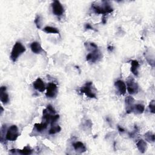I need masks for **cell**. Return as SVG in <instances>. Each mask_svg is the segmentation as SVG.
Returning <instances> with one entry per match:
<instances>
[{
    "mask_svg": "<svg viewBox=\"0 0 155 155\" xmlns=\"http://www.w3.org/2000/svg\"><path fill=\"white\" fill-rule=\"evenodd\" d=\"M101 53L98 50V48L94 49L92 52L89 53L86 56V60L87 61H91L92 63H94L98 61L100 58H101Z\"/></svg>",
    "mask_w": 155,
    "mask_h": 155,
    "instance_id": "8",
    "label": "cell"
},
{
    "mask_svg": "<svg viewBox=\"0 0 155 155\" xmlns=\"http://www.w3.org/2000/svg\"><path fill=\"white\" fill-rule=\"evenodd\" d=\"M102 23H103V24H106V23H107V19H106V16H105L104 15L103 16V18H102Z\"/></svg>",
    "mask_w": 155,
    "mask_h": 155,
    "instance_id": "29",
    "label": "cell"
},
{
    "mask_svg": "<svg viewBox=\"0 0 155 155\" xmlns=\"http://www.w3.org/2000/svg\"><path fill=\"white\" fill-rule=\"evenodd\" d=\"M118 130H119V131H120V132H121V133H123V132H124V129H123L122 127H121L120 125H118Z\"/></svg>",
    "mask_w": 155,
    "mask_h": 155,
    "instance_id": "30",
    "label": "cell"
},
{
    "mask_svg": "<svg viewBox=\"0 0 155 155\" xmlns=\"http://www.w3.org/2000/svg\"><path fill=\"white\" fill-rule=\"evenodd\" d=\"M61 130V128L60 127V125H55L52 127V128L49 130V134H56L57 133H59Z\"/></svg>",
    "mask_w": 155,
    "mask_h": 155,
    "instance_id": "23",
    "label": "cell"
},
{
    "mask_svg": "<svg viewBox=\"0 0 155 155\" xmlns=\"http://www.w3.org/2000/svg\"><path fill=\"white\" fill-rule=\"evenodd\" d=\"M3 111H4V109H3V107H1V115L2 114V113H3Z\"/></svg>",
    "mask_w": 155,
    "mask_h": 155,
    "instance_id": "31",
    "label": "cell"
},
{
    "mask_svg": "<svg viewBox=\"0 0 155 155\" xmlns=\"http://www.w3.org/2000/svg\"><path fill=\"white\" fill-rule=\"evenodd\" d=\"M17 151L21 154L24 155H28L31 154L32 153L33 150L29 147H25L23 150H17Z\"/></svg>",
    "mask_w": 155,
    "mask_h": 155,
    "instance_id": "21",
    "label": "cell"
},
{
    "mask_svg": "<svg viewBox=\"0 0 155 155\" xmlns=\"http://www.w3.org/2000/svg\"><path fill=\"white\" fill-rule=\"evenodd\" d=\"M85 28L86 29H90V30H94L92 26L90 24H86V26H85Z\"/></svg>",
    "mask_w": 155,
    "mask_h": 155,
    "instance_id": "27",
    "label": "cell"
},
{
    "mask_svg": "<svg viewBox=\"0 0 155 155\" xmlns=\"http://www.w3.org/2000/svg\"><path fill=\"white\" fill-rule=\"evenodd\" d=\"M33 85V87L36 90H38L40 92H43L46 90L45 84H44V82L43 81V80L41 78H37L34 81Z\"/></svg>",
    "mask_w": 155,
    "mask_h": 155,
    "instance_id": "10",
    "label": "cell"
},
{
    "mask_svg": "<svg viewBox=\"0 0 155 155\" xmlns=\"http://www.w3.org/2000/svg\"><path fill=\"white\" fill-rule=\"evenodd\" d=\"M57 94V86L53 83H50L47 87V92L46 95L48 98H53Z\"/></svg>",
    "mask_w": 155,
    "mask_h": 155,
    "instance_id": "9",
    "label": "cell"
},
{
    "mask_svg": "<svg viewBox=\"0 0 155 155\" xmlns=\"http://www.w3.org/2000/svg\"><path fill=\"white\" fill-rule=\"evenodd\" d=\"M134 110L137 111V113L141 114L144 111L145 107H144V105H142L141 104H137V105L134 106Z\"/></svg>",
    "mask_w": 155,
    "mask_h": 155,
    "instance_id": "22",
    "label": "cell"
},
{
    "mask_svg": "<svg viewBox=\"0 0 155 155\" xmlns=\"http://www.w3.org/2000/svg\"><path fill=\"white\" fill-rule=\"evenodd\" d=\"M47 125L48 123H40L38 124L36 123L35 124V127L36 128V130L39 132H41L43 131H44V130H46L47 127Z\"/></svg>",
    "mask_w": 155,
    "mask_h": 155,
    "instance_id": "19",
    "label": "cell"
},
{
    "mask_svg": "<svg viewBox=\"0 0 155 155\" xmlns=\"http://www.w3.org/2000/svg\"><path fill=\"white\" fill-rule=\"evenodd\" d=\"M43 31L47 33H54V34H60V31L57 28L47 26L43 29Z\"/></svg>",
    "mask_w": 155,
    "mask_h": 155,
    "instance_id": "18",
    "label": "cell"
},
{
    "mask_svg": "<svg viewBox=\"0 0 155 155\" xmlns=\"http://www.w3.org/2000/svg\"><path fill=\"white\" fill-rule=\"evenodd\" d=\"M149 108L152 113H155V101L154 100H152L150 104H149Z\"/></svg>",
    "mask_w": 155,
    "mask_h": 155,
    "instance_id": "25",
    "label": "cell"
},
{
    "mask_svg": "<svg viewBox=\"0 0 155 155\" xmlns=\"http://www.w3.org/2000/svg\"><path fill=\"white\" fill-rule=\"evenodd\" d=\"M43 118L46 120V123L48 124H51L53 125L60 118V116L58 114H55L50 112L47 108L44 109L43 112Z\"/></svg>",
    "mask_w": 155,
    "mask_h": 155,
    "instance_id": "4",
    "label": "cell"
},
{
    "mask_svg": "<svg viewBox=\"0 0 155 155\" xmlns=\"http://www.w3.org/2000/svg\"><path fill=\"white\" fill-rule=\"evenodd\" d=\"M114 86L116 88H117L120 94L123 95H124L125 94L127 90V87L124 81L121 80H118L117 81H116L114 83Z\"/></svg>",
    "mask_w": 155,
    "mask_h": 155,
    "instance_id": "12",
    "label": "cell"
},
{
    "mask_svg": "<svg viewBox=\"0 0 155 155\" xmlns=\"http://www.w3.org/2000/svg\"><path fill=\"white\" fill-rule=\"evenodd\" d=\"M52 6L53 13L56 16H60L64 13V7L59 1H54L52 3Z\"/></svg>",
    "mask_w": 155,
    "mask_h": 155,
    "instance_id": "6",
    "label": "cell"
},
{
    "mask_svg": "<svg viewBox=\"0 0 155 155\" xmlns=\"http://www.w3.org/2000/svg\"><path fill=\"white\" fill-rule=\"evenodd\" d=\"M127 89L131 94H134L138 92V86L133 78H130L127 81Z\"/></svg>",
    "mask_w": 155,
    "mask_h": 155,
    "instance_id": "7",
    "label": "cell"
},
{
    "mask_svg": "<svg viewBox=\"0 0 155 155\" xmlns=\"http://www.w3.org/2000/svg\"><path fill=\"white\" fill-rule=\"evenodd\" d=\"M131 69L130 70L132 72V73L135 75H138V67H140V63L137 60H132L131 61Z\"/></svg>",
    "mask_w": 155,
    "mask_h": 155,
    "instance_id": "16",
    "label": "cell"
},
{
    "mask_svg": "<svg viewBox=\"0 0 155 155\" xmlns=\"http://www.w3.org/2000/svg\"><path fill=\"white\" fill-rule=\"evenodd\" d=\"M134 101V98L131 96H127L125 98V104L127 105L126 110L127 113H130L131 112L133 111L134 107V106L133 105Z\"/></svg>",
    "mask_w": 155,
    "mask_h": 155,
    "instance_id": "13",
    "label": "cell"
},
{
    "mask_svg": "<svg viewBox=\"0 0 155 155\" xmlns=\"http://www.w3.org/2000/svg\"><path fill=\"white\" fill-rule=\"evenodd\" d=\"M47 109L50 112H51V113H53V114H55V113H56L55 110L54 109V108H53L51 105H49V106H47Z\"/></svg>",
    "mask_w": 155,
    "mask_h": 155,
    "instance_id": "26",
    "label": "cell"
},
{
    "mask_svg": "<svg viewBox=\"0 0 155 155\" xmlns=\"http://www.w3.org/2000/svg\"><path fill=\"white\" fill-rule=\"evenodd\" d=\"M35 23L38 29H41L42 26V19L40 16H37L35 19Z\"/></svg>",
    "mask_w": 155,
    "mask_h": 155,
    "instance_id": "24",
    "label": "cell"
},
{
    "mask_svg": "<svg viewBox=\"0 0 155 155\" xmlns=\"http://www.w3.org/2000/svg\"><path fill=\"white\" fill-rule=\"evenodd\" d=\"M30 48L32 51L36 54H40L43 51L41 45L38 42H33L30 45Z\"/></svg>",
    "mask_w": 155,
    "mask_h": 155,
    "instance_id": "15",
    "label": "cell"
},
{
    "mask_svg": "<svg viewBox=\"0 0 155 155\" xmlns=\"http://www.w3.org/2000/svg\"><path fill=\"white\" fill-rule=\"evenodd\" d=\"M24 52H26L25 47L21 43L16 42L13 46L12 50L11 52V55H10L11 60L13 62H15L17 60L18 57L22 53H23Z\"/></svg>",
    "mask_w": 155,
    "mask_h": 155,
    "instance_id": "1",
    "label": "cell"
},
{
    "mask_svg": "<svg viewBox=\"0 0 155 155\" xmlns=\"http://www.w3.org/2000/svg\"><path fill=\"white\" fill-rule=\"evenodd\" d=\"M92 84H93L92 82H87L83 87L81 88L80 92L81 93H84L89 98H96V94L92 90Z\"/></svg>",
    "mask_w": 155,
    "mask_h": 155,
    "instance_id": "5",
    "label": "cell"
},
{
    "mask_svg": "<svg viewBox=\"0 0 155 155\" xmlns=\"http://www.w3.org/2000/svg\"><path fill=\"white\" fill-rule=\"evenodd\" d=\"M107 50H108V52H113V50H114V47H113V46H108V47H107Z\"/></svg>",
    "mask_w": 155,
    "mask_h": 155,
    "instance_id": "28",
    "label": "cell"
},
{
    "mask_svg": "<svg viewBox=\"0 0 155 155\" xmlns=\"http://www.w3.org/2000/svg\"><path fill=\"white\" fill-rule=\"evenodd\" d=\"M73 148L76 151L80 153H84L86 151V147L84 144L81 142H76L73 144Z\"/></svg>",
    "mask_w": 155,
    "mask_h": 155,
    "instance_id": "14",
    "label": "cell"
},
{
    "mask_svg": "<svg viewBox=\"0 0 155 155\" xmlns=\"http://www.w3.org/2000/svg\"><path fill=\"white\" fill-rule=\"evenodd\" d=\"M145 138L149 142H153L155 141L154 134L150 131L145 134Z\"/></svg>",
    "mask_w": 155,
    "mask_h": 155,
    "instance_id": "20",
    "label": "cell"
},
{
    "mask_svg": "<svg viewBox=\"0 0 155 155\" xmlns=\"http://www.w3.org/2000/svg\"><path fill=\"white\" fill-rule=\"evenodd\" d=\"M137 146L140 151L142 153H144L147 149V142L143 140H139L138 142L137 143Z\"/></svg>",
    "mask_w": 155,
    "mask_h": 155,
    "instance_id": "17",
    "label": "cell"
},
{
    "mask_svg": "<svg viewBox=\"0 0 155 155\" xmlns=\"http://www.w3.org/2000/svg\"><path fill=\"white\" fill-rule=\"evenodd\" d=\"M18 136V128L16 125H13L10 126L7 130L6 139L10 141H15L17 140Z\"/></svg>",
    "mask_w": 155,
    "mask_h": 155,
    "instance_id": "3",
    "label": "cell"
},
{
    "mask_svg": "<svg viewBox=\"0 0 155 155\" xmlns=\"http://www.w3.org/2000/svg\"><path fill=\"white\" fill-rule=\"evenodd\" d=\"M105 4H104V6L101 7L98 5H95V4H92V7L93 8L94 12L98 14H102L103 15H106L107 13H111L113 11V9L110 6V4H108L107 2L104 1Z\"/></svg>",
    "mask_w": 155,
    "mask_h": 155,
    "instance_id": "2",
    "label": "cell"
},
{
    "mask_svg": "<svg viewBox=\"0 0 155 155\" xmlns=\"http://www.w3.org/2000/svg\"><path fill=\"white\" fill-rule=\"evenodd\" d=\"M6 87L2 86L0 88V100L4 104H6L9 101V98L8 94L6 92Z\"/></svg>",
    "mask_w": 155,
    "mask_h": 155,
    "instance_id": "11",
    "label": "cell"
}]
</instances>
